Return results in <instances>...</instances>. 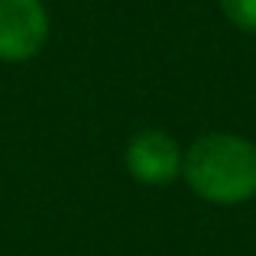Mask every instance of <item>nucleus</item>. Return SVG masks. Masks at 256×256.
<instances>
[{"mask_svg": "<svg viewBox=\"0 0 256 256\" xmlns=\"http://www.w3.org/2000/svg\"><path fill=\"white\" fill-rule=\"evenodd\" d=\"M182 178L208 204H246L256 198V143L230 130L201 133L182 156Z\"/></svg>", "mask_w": 256, "mask_h": 256, "instance_id": "1", "label": "nucleus"}, {"mask_svg": "<svg viewBox=\"0 0 256 256\" xmlns=\"http://www.w3.org/2000/svg\"><path fill=\"white\" fill-rule=\"evenodd\" d=\"M182 156H185V150L178 146V140L169 130L143 126L126 143L124 166L133 182L150 185V188H162V185H172L175 178H182Z\"/></svg>", "mask_w": 256, "mask_h": 256, "instance_id": "2", "label": "nucleus"}, {"mask_svg": "<svg viewBox=\"0 0 256 256\" xmlns=\"http://www.w3.org/2000/svg\"><path fill=\"white\" fill-rule=\"evenodd\" d=\"M49 10L42 0H0V62H30L49 42Z\"/></svg>", "mask_w": 256, "mask_h": 256, "instance_id": "3", "label": "nucleus"}, {"mask_svg": "<svg viewBox=\"0 0 256 256\" xmlns=\"http://www.w3.org/2000/svg\"><path fill=\"white\" fill-rule=\"evenodd\" d=\"M218 6L227 16V23H234L240 32L256 36V0H218Z\"/></svg>", "mask_w": 256, "mask_h": 256, "instance_id": "4", "label": "nucleus"}]
</instances>
